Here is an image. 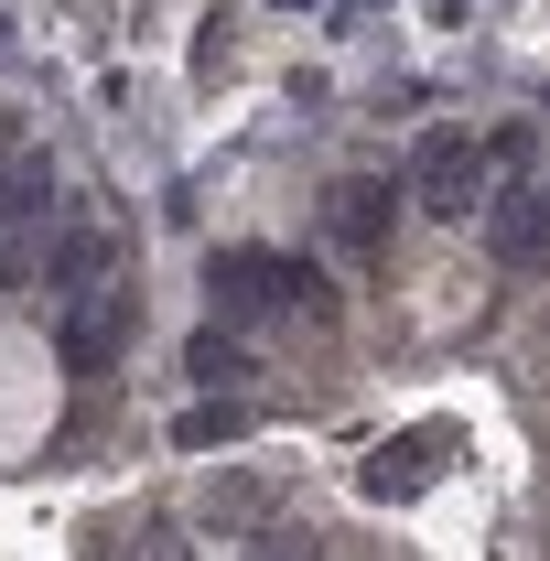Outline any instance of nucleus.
<instances>
[{"mask_svg":"<svg viewBox=\"0 0 550 561\" xmlns=\"http://www.w3.org/2000/svg\"><path fill=\"white\" fill-rule=\"evenodd\" d=\"M55 195H66L55 151H11V162H0V238H11V227H33V216L55 206Z\"/></svg>","mask_w":550,"mask_h":561,"instance_id":"423d86ee","label":"nucleus"},{"mask_svg":"<svg viewBox=\"0 0 550 561\" xmlns=\"http://www.w3.org/2000/svg\"><path fill=\"white\" fill-rule=\"evenodd\" d=\"M184 367H195L206 389H238V378H249V335H227V324H206V335L184 346Z\"/></svg>","mask_w":550,"mask_h":561,"instance_id":"6e6552de","label":"nucleus"},{"mask_svg":"<svg viewBox=\"0 0 550 561\" xmlns=\"http://www.w3.org/2000/svg\"><path fill=\"white\" fill-rule=\"evenodd\" d=\"M400 206H411V184H400V173H356V184L335 195V249H345V260H378V249H389V227H400Z\"/></svg>","mask_w":550,"mask_h":561,"instance_id":"20e7f679","label":"nucleus"},{"mask_svg":"<svg viewBox=\"0 0 550 561\" xmlns=\"http://www.w3.org/2000/svg\"><path fill=\"white\" fill-rule=\"evenodd\" d=\"M184 443H238V411L206 400V411H184Z\"/></svg>","mask_w":550,"mask_h":561,"instance_id":"1a4fd4ad","label":"nucleus"},{"mask_svg":"<svg viewBox=\"0 0 550 561\" xmlns=\"http://www.w3.org/2000/svg\"><path fill=\"white\" fill-rule=\"evenodd\" d=\"M485 249L496 271H550V173H507L485 195Z\"/></svg>","mask_w":550,"mask_h":561,"instance_id":"7ed1b4c3","label":"nucleus"},{"mask_svg":"<svg viewBox=\"0 0 550 561\" xmlns=\"http://www.w3.org/2000/svg\"><path fill=\"white\" fill-rule=\"evenodd\" d=\"M108 260H119V249H108V227H98V216H66V227L44 238V280H55L66 302H76V291H98Z\"/></svg>","mask_w":550,"mask_h":561,"instance_id":"39448f33","label":"nucleus"},{"mask_svg":"<svg viewBox=\"0 0 550 561\" xmlns=\"http://www.w3.org/2000/svg\"><path fill=\"white\" fill-rule=\"evenodd\" d=\"M313 291H324V280L302 271V260H280V249H227V260H216V302L249 313V324H260V313H302Z\"/></svg>","mask_w":550,"mask_h":561,"instance_id":"f03ea898","label":"nucleus"},{"mask_svg":"<svg viewBox=\"0 0 550 561\" xmlns=\"http://www.w3.org/2000/svg\"><path fill=\"white\" fill-rule=\"evenodd\" d=\"M55 346H66V367H108V346H119V302H108V280L98 291H76L66 324H55Z\"/></svg>","mask_w":550,"mask_h":561,"instance_id":"0eeeda50","label":"nucleus"},{"mask_svg":"<svg viewBox=\"0 0 550 561\" xmlns=\"http://www.w3.org/2000/svg\"><path fill=\"white\" fill-rule=\"evenodd\" d=\"M411 206L432 216V227H475L485 216V195H496V173H485V140H465V130H432L411 151Z\"/></svg>","mask_w":550,"mask_h":561,"instance_id":"f257e3e1","label":"nucleus"}]
</instances>
